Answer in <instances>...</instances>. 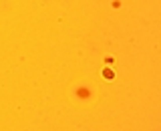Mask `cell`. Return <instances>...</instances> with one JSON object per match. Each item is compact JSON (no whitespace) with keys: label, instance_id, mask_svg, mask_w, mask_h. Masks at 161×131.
I'll use <instances>...</instances> for the list:
<instances>
[{"label":"cell","instance_id":"6da1fadb","mask_svg":"<svg viewBox=\"0 0 161 131\" xmlns=\"http://www.w3.org/2000/svg\"><path fill=\"white\" fill-rule=\"evenodd\" d=\"M103 77L105 79H115V71L113 69H103Z\"/></svg>","mask_w":161,"mask_h":131}]
</instances>
